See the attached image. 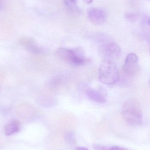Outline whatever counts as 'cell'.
I'll return each mask as SVG.
<instances>
[{
    "instance_id": "1",
    "label": "cell",
    "mask_w": 150,
    "mask_h": 150,
    "mask_svg": "<svg viewBox=\"0 0 150 150\" xmlns=\"http://www.w3.org/2000/svg\"><path fill=\"white\" fill-rule=\"evenodd\" d=\"M122 115L125 120L130 125L136 126L142 123V109L137 99L130 98L125 101Z\"/></svg>"
},
{
    "instance_id": "2",
    "label": "cell",
    "mask_w": 150,
    "mask_h": 150,
    "mask_svg": "<svg viewBox=\"0 0 150 150\" xmlns=\"http://www.w3.org/2000/svg\"><path fill=\"white\" fill-rule=\"evenodd\" d=\"M55 54L61 59L74 66H82L89 61V59L85 56L83 51L81 47L73 49L61 47L56 50Z\"/></svg>"
},
{
    "instance_id": "3",
    "label": "cell",
    "mask_w": 150,
    "mask_h": 150,
    "mask_svg": "<svg viewBox=\"0 0 150 150\" xmlns=\"http://www.w3.org/2000/svg\"><path fill=\"white\" fill-rule=\"evenodd\" d=\"M99 79L100 82L107 85H113L118 83L120 73L113 61L103 60L99 66Z\"/></svg>"
},
{
    "instance_id": "4",
    "label": "cell",
    "mask_w": 150,
    "mask_h": 150,
    "mask_svg": "<svg viewBox=\"0 0 150 150\" xmlns=\"http://www.w3.org/2000/svg\"><path fill=\"white\" fill-rule=\"evenodd\" d=\"M121 52L120 47L114 41L100 46L98 49L100 56L104 60L117 59L121 56Z\"/></svg>"
},
{
    "instance_id": "5",
    "label": "cell",
    "mask_w": 150,
    "mask_h": 150,
    "mask_svg": "<svg viewBox=\"0 0 150 150\" xmlns=\"http://www.w3.org/2000/svg\"><path fill=\"white\" fill-rule=\"evenodd\" d=\"M138 61L139 58L136 54L133 53L129 54L125 59L122 72L130 77L136 75L140 69Z\"/></svg>"
},
{
    "instance_id": "6",
    "label": "cell",
    "mask_w": 150,
    "mask_h": 150,
    "mask_svg": "<svg viewBox=\"0 0 150 150\" xmlns=\"http://www.w3.org/2000/svg\"><path fill=\"white\" fill-rule=\"evenodd\" d=\"M87 16L92 23L101 25L106 21L105 13L102 10L98 8H91L87 12Z\"/></svg>"
},
{
    "instance_id": "7",
    "label": "cell",
    "mask_w": 150,
    "mask_h": 150,
    "mask_svg": "<svg viewBox=\"0 0 150 150\" xmlns=\"http://www.w3.org/2000/svg\"><path fill=\"white\" fill-rule=\"evenodd\" d=\"M86 93L87 98L93 102L100 104L106 102L107 93L103 88L88 89Z\"/></svg>"
},
{
    "instance_id": "8",
    "label": "cell",
    "mask_w": 150,
    "mask_h": 150,
    "mask_svg": "<svg viewBox=\"0 0 150 150\" xmlns=\"http://www.w3.org/2000/svg\"><path fill=\"white\" fill-rule=\"evenodd\" d=\"M19 44L25 49L35 54H40L44 52L43 49L38 45L36 41L31 38H21L19 40Z\"/></svg>"
},
{
    "instance_id": "9",
    "label": "cell",
    "mask_w": 150,
    "mask_h": 150,
    "mask_svg": "<svg viewBox=\"0 0 150 150\" xmlns=\"http://www.w3.org/2000/svg\"><path fill=\"white\" fill-rule=\"evenodd\" d=\"M20 129V122L18 120H13L7 123L4 127V134L6 136H10L18 133Z\"/></svg>"
},
{
    "instance_id": "10",
    "label": "cell",
    "mask_w": 150,
    "mask_h": 150,
    "mask_svg": "<svg viewBox=\"0 0 150 150\" xmlns=\"http://www.w3.org/2000/svg\"><path fill=\"white\" fill-rule=\"evenodd\" d=\"M92 38L97 43L101 44V45H105L113 41L111 38L108 36L106 34L100 33L93 34Z\"/></svg>"
},
{
    "instance_id": "11",
    "label": "cell",
    "mask_w": 150,
    "mask_h": 150,
    "mask_svg": "<svg viewBox=\"0 0 150 150\" xmlns=\"http://www.w3.org/2000/svg\"><path fill=\"white\" fill-rule=\"evenodd\" d=\"M63 1L66 6L71 12L76 15L80 14V10L76 5V2L74 0H63Z\"/></svg>"
},
{
    "instance_id": "12",
    "label": "cell",
    "mask_w": 150,
    "mask_h": 150,
    "mask_svg": "<svg viewBox=\"0 0 150 150\" xmlns=\"http://www.w3.org/2000/svg\"><path fill=\"white\" fill-rule=\"evenodd\" d=\"M125 17L129 22H135L140 18V14L137 12H127L125 14Z\"/></svg>"
},
{
    "instance_id": "13",
    "label": "cell",
    "mask_w": 150,
    "mask_h": 150,
    "mask_svg": "<svg viewBox=\"0 0 150 150\" xmlns=\"http://www.w3.org/2000/svg\"><path fill=\"white\" fill-rule=\"evenodd\" d=\"M65 140L67 143L69 144H74L76 142V137L74 132L70 131L65 134Z\"/></svg>"
},
{
    "instance_id": "14",
    "label": "cell",
    "mask_w": 150,
    "mask_h": 150,
    "mask_svg": "<svg viewBox=\"0 0 150 150\" xmlns=\"http://www.w3.org/2000/svg\"><path fill=\"white\" fill-rule=\"evenodd\" d=\"M93 148L94 150H108L109 149L103 145L97 144L93 145Z\"/></svg>"
},
{
    "instance_id": "15",
    "label": "cell",
    "mask_w": 150,
    "mask_h": 150,
    "mask_svg": "<svg viewBox=\"0 0 150 150\" xmlns=\"http://www.w3.org/2000/svg\"><path fill=\"white\" fill-rule=\"evenodd\" d=\"M108 150H128L123 147H120L118 146H112L108 149Z\"/></svg>"
},
{
    "instance_id": "16",
    "label": "cell",
    "mask_w": 150,
    "mask_h": 150,
    "mask_svg": "<svg viewBox=\"0 0 150 150\" xmlns=\"http://www.w3.org/2000/svg\"><path fill=\"white\" fill-rule=\"evenodd\" d=\"M4 8V5L3 0H0V12L3 10Z\"/></svg>"
},
{
    "instance_id": "17",
    "label": "cell",
    "mask_w": 150,
    "mask_h": 150,
    "mask_svg": "<svg viewBox=\"0 0 150 150\" xmlns=\"http://www.w3.org/2000/svg\"><path fill=\"white\" fill-rule=\"evenodd\" d=\"M75 150H89L88 149L84 147H78Z\"/></svg>"
},
{
    "instance_id": "18",
    "label": "cell",
    "mask_w": 150,
    "mask_h": 150,
    "mask_svg": "<svg viewBox=\"0 0 150 150\" xmlns=\"http://www.w3.org/2000/svg\"><path fill=\"white\" fill-rule=\"evenodd\" d=\"M148 24V25L150 27V17H148L147 19V21H146V23Z\"/></svg>"
},
{
    "instance_id": "19",
    "label": "cell",
    "mask_w": 150,
    "mask_h": 150,
    "mask_svg": "<svg viewBox=\"0 0 150 150\" xmlns=\"http://www.w3.org/2000/svg\"><path fill=\"white\" fill-rule=\"evenodd\" d=\"M85 2H86L87 4H91L93 0H84Z\"/></svg>"
},
{
    "instance_id": "20",
    "label": "cell",
    "mask_w": 150,
    "mask_h": 150,
    "mask_svg": "<svg viewBox=\"0 0 150 150\" xmlns=\"http://www.w3.org/2000/svg\"><path fill=\"white\" fill-rule=\"evenodd\" d=\"M74 1H75L76 2V1H77V0H74Z\"/></svg>"
},
{
    "instance_id": "21",
    "label": "cell",
    "mask_w": 150,
    "mask_h": 150,
    "mask_svg": "<svg viewBox=\"0 0 150 150\" xmlns=\"http://www.w3.org/2000/svg\"><path fill=\"white\" fill-rule=\"evenodd\" d=\"M149 83H150V79H149Z\"/></svg>"
},
{
    "instance_id": "22",
    "label": "cell",
    "mask_w": 150,
    "mask_h": 150,
    "mask_svg": "<svg viewBox=\"0 0 150 150\" xmlns=\"http://www.w3.org/2000/svg\"><path fill=\"white\" fill-rule=\"evenodd\" d=\"M149 1H150V0H149Z\"/></svg>"
}]
</instances>
